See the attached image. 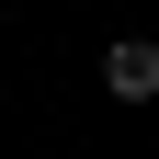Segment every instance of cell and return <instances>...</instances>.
I'll use <instances>...</instances> for the list:
<instances>
[{
  "instance_id": "6da1fadb",
  "label": "cell",
  "mask_w": 159,
  "mask_h": 159,
  "mask_svg": "<svg viewBox=\"0 0 159 159\" xmlns=\"http://www.w3.org/2000/svg\"><path fill=\"white\" fill-rule=\"evenodd\" d=\"M102 91H114V102H159V46H148V34H114V46H102Z\"/></svg>"
}]
</instances>
